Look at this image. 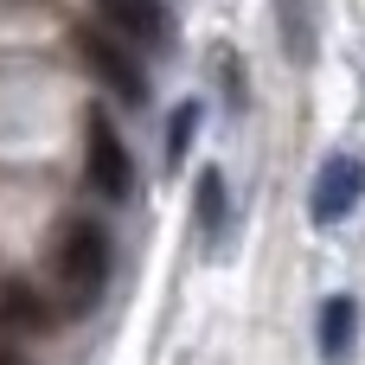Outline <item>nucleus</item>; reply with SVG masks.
Wrapping results in <instances>:
<instances>
[{
  "label": "nucleus",
  "instance_id": "obj_1",
  "mask_svg": "<svg viewBox=\"0 0 365 365\" xmlns=\"http://www.w3.org/2000/svg\"><path fill=\"white\" fill-rule=\"evenodd\" d=\"M51 282H58V302L71 314H90L109 289V231L83 212H71L51 237Z\"/></svg>",
  "mask_w": 365,
  "mask_h": 365
},
{
  "label": "nucleus",
  "instance_id": "obj_2",
  "mask_svg": "<svg viewBox=\"0 0 365 365\" xmlns=\"http://www.w3.org/2000/svg\"><path fill=\"white\" fill-rule=\"evenodd\" d=\"M71 51L83 58V71L109 90V96H122V109H141L148 103V71H141V51L135 45H122L103 19H71Z\"/></svg>",
  "mask_w": 365,
  "mask_h": 365
},
{
  "label": "nucleus",
  "instance_id": "obj_3",
  "mask_svg": "<svg viewBox=\"0 0 365 365\" xmlns=\"http://www.w3.org/2000/svg\"><path fill=\"white\" fill-rule=\"evenodd\" d=\"M83 173H90V192L109 199V205H122L135 192L128 141H122V128H115V115L103 103H90V115H83Z\"/></svg>",
  "mask_w": 365,
  "mask_h": 365
},
{
  "label": "nucleus",
  "instance_id": "obj_4",
  "mask_svg": "<svg viewBox=\"0 0 365 365\" xmlns=\"http://www.w3.org/2000/svg\"><path fill=\"white\" fill-rule=\"evenodd\" d=\"M96 19L135 51H167L173 45V19H167L160 0H96Z\"/></svg>",
  "mask_w": 365,
  "mask_h": 365
},
{
  "label": "nucleus",
  "instance_id": "obj_5",
  "mask_svg": "<svg viewBox=\"0 0 365 365\" xmlns=\"http://www.w3.org/2000/svg\"><path fill=\"white\" fill-rule=\"evenodd\" d=\"M359 199H365V160L359 154H334L321 167V180H314L308 212H314V225H340V218L359 212Z\"/></svg>",
  "mask_w": 365,
  "mask_h": 365
},
{
  "label": "nucleus",
  "instance_id": "obj_6",
  "mask_svg": "<svg viewBox=\"0 0 365 365\" xmlns=\"http://www.w3.org/2000/svg\"><path fill=\"white\" fill-rule=\"evenodd\" d=\"M0 327H13V334H51V302L32 289V282H0Z\"/></svg>",
  "mask_w": 365,
  "mask_h": 365
},
{
  "label": "nucleus",
  "instance_id": "obj_7",
  "mask_svg": "<svg viewBox=\"0 0 365 365\" xmlns=\"http://www.w3.org/2000/svg\"><path fill=\"white\" fill-rule=\"evenodd\" d=\"M192 218H199V237H205V250H218V244H225V225H231V192H225V173H218V167H205V173H199Z\"/></svg>",
  "mask_w": 365,
  "mask_h": 365
},
{
  "label": "nucleus",
  "instance_id": "obj_8",
  "mask_svg": "<svg viewBox=\"0 0 365 365\" xmlns=\"http://www.w3.org/2000/svg\"><path fill=\"white\" fill-rule=\"evenodd\" d=\"M353 340H359V302L353 295H327L321 302V359H346L353 353Z\"/></svg>",
  "mask_w": 365,
  "mask_h": 365
},
{
  "label": "nucleus",
  "instance_id": "obj_9",
  "mask_svg": "<svg viewBox=\"0 0 365 365\" xmlns=\"http://www.w3.org/2000/svg\"><path fill=\"white\" fill-rule=\"evenodd\" d=\"M199 115H205V103H199V96H186V103L167 115V141H160V160H167V173H173V167H186V154H192V135H199Z\"/></svg>",
  "mask_w": 365,
  "mask_h": 365
},
{
  "label": "nucleus",
  "instance_id": "obj_10",
  "mask_svg": "<svg viewBox=\"0 0 365 365\" xmlns=\"http://www.w3.org/2000/svg\"><path fill=\"white\" fill-rule=\"evenodd\" d=\"M282 13H289V51L308 58V51H314V38H308V13H314V0H282Z\"/></svg>",
  "mask_w": 365,
  "mask_h": 365
},
{
  "label": "nucleus",
  "instance_id": "obj_11",
  "mask_svg": "<svg viewBox=\"0 0 365 365\" xmlns=\"http://www.w3.org/2000/svg\"><path fill=\"white\" fill-rule=\"evenodd\" d=\"M0 365H26V359H19V353H13V346H0Z\"/></svg>",
  "mask_w": 365,
  "mask_h": 365
}]
</instances>
